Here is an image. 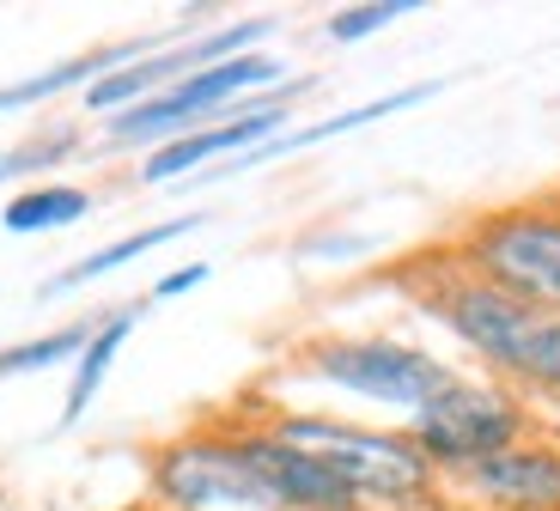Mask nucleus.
<instances>
[{
	"instance_id": "nucleus-1",
	"label": "nucleus",
	"mask_w": 560,
	"mask_h": 511,
	"mask_svg": "<svg viewBox=\"0 0 560 511\" xmlns=\"http://www.w3.org/2000/svg\"><path fill=\"white\" fill-rule=\"evenodd\" d=\"M244 415H256L275 439L323 456L360 493L365 511H433L439 506L445 475L420 456L408 427H365V420L323 415V408H287V402H262V408H244Z\"/></svg>"
},
{
	"instance_id": "nucleus-2",
	"label": "nucleus",
	"mask_w": 560,
	"mask_h": 511,
	"mask_svg": "<svg viewBox=\"0 0 560 511\" xmlns=\"http://www.w3.org/2000/svg\"><path fill=\"white\" fill-rule=\"evenodd\" d=\"M408 292L463 353H476L481 372L512 384L518 396L536 390V372H542V353H548V335H555L560 311H536V304L505 299L500 287L476 280L469 268H457L451 256L439 263H420L408 275Z\"/></svg>"
},
{
	"instance_id": "nucleus-3",
	"label": "nucleus",
	"mask_w": 560,
	"mask_h": 511,
	"mask_svg": "<svg viewBox=\"0 0 560 511\" xmlns=\"http://www.w3.org/2000/svg\"><path fill=\"white\" fill-rule=\"evenodd\" d=\"M147 506L153 511H280L262 487L232 415H208L147 451Z\"/></svg>"
},
{
	"instance_id": "nucleus-4",
	"label": "nucleus",
	"mask_w": 560,
	"mask_h": 511,
	"mask_svg": "<svg viewBox=\"0 0 560 511\" xmlns=\"http://www.w3.org/2000/svg\"><path fill=\"white\" fill-rule=\"evenodd\" d=\"M445 256L457 268H469L476 280L500 287L505 299L560 311V189L476 213L469 225L451 232Z\"/></svg>"
},
{
	"instance_id": "nucleus-5",
	"label": "nucleus",
	"mask_w": 560,
	"mask_h": 511,
	"mask_svg": "<svg viewBox=\"0 0 560 511\" xmlns=\"http://www.w3.org/2000/svg\"><path fill=\"white\" fill-rule=\"evenodd\" d=\"M299 378L311 384L336 390V396H353V402H378V408H427L439 390L457 378V365L439 360L433 347H415L402 335H311L287 353Z\"/></svg>"
},
{
	"instance_id": "nucleus-6",
	"label": "nucleus",
	"mask_w": 560,
	"mask_h": 511,
	"mask_svg": "<svg viewBox=\"0 0 560 511\" xmlns=\"http://www.w3.org/2000/svg\"><path fill=\"white\" fill-rule=\"evenodd\" d=\"M536 432L542 427H536L530 396H518L500 378H476V372H457L427 408L408 415V439L420 444V456L445 481L463 469H476V463H488V456L512 451V444L536 439Z\"/></svg>"
},
{
	"instance_id": "nucleus-7",
	"label": "nucleus",
	"mask_w": 560,
	"mask_h": 511,
	"mask_svg": "<svg viewBox=\"0 0 560 511\" xmlns=\"http://www.w3.org/2000/svg\"><path fill=\"white\" fill-rule=\"evenodd\" d=\"M275 80H280V61L262 56V49L213 61V68L183 73L177 85H165L159 97H147L135 111L110 116V123H104V140H116V147H165V140H177V135H196V128L220 123V111L232 97L262 92V85H275Z\"/></svg>"
},
{
	"instance_id": "nucleus-8",
	"label": "nucleus",
	"mask_w": 560,
	"mask_h": 511,
	"mask_svg": "<svg viewBox=\"0 0 560 511\" xmlns=\"http://www.w3.org/2000/svg\"><path fill=\"white\" fill-rule=\"evenodd\" d=\"M445 487H457L481 511H560V439L536 432L476 469L451 475Z\"/></svg>"
},
{
	"instance_id": "nucleus-9",
	"label": "nucleus",
	"mask_w": 560,
	"mask_h": 511,
	"mask_svg": "<svg viewBox=\"0 0 560 511\" xmlns=\"http://www.w3.org/2000/svg\"><path fill=\"white\" fill-rule=\"evenodd\" d=\"M287 97H262V104H244L238 116H220V123H208V128H196V135H177V140H165V147H153L147 159H140V171L135 177L140 183H177V177H189L196 165H208V159H225V152H256V147H268V140L287 128Z\"/></svg>"
},
{
	"instance_id": "nucleus-10",
	"label": "nucleus",
	"mask_w": 560,
	"mask_h": 511,
	"mask_svg": "<svg viewBox=\"0 0 560 511\" xmlns=\"http://www.w3.org/2000/svg\"><path fill=\"white\" fill-rule=\"evenodd\" d=\"M135 323H140V304H122L116 317H104L98 329H92V341H85V353L73 360L68 402H61V427H80V420H85V408L98 402L104 378H110V365H116V353H122V341L135 335Z\"/></svg>"
},
{
	"instance_id": "nucleus-11",
	"label": "nucleus",
	"mask_w": 560,
	"mask_h": 511,
	"mask_svg": "<svg viewBox=\"0 0 560 511\" xmlns=\"http://www.w3.org/2000/svg\"><path fill=\"white\" fill-rule=\"evenodd\" d=\"M201 225V213H177V220H159V225H140V232H128V237H116V244H104V249H92V256H80L73 268H61V275H49L43 280V299L49 292H73V287H92V280H104V275H116L122 263H135V256H147V249H159V244H171V237H189Z\"/></svg>"
},
{
	"instance_id": "nucleus-12",
	"label": "nucleus",
	"mask_w": 560,
	"mask_h": 511,
	"mask_svg": "<svg viewBox=\"0 0 560 511\" xmlns=\"http://www.w3.org/2000/svg\"><path fill=\"white\" fill-rule=\"evenodd\" d=\"M433 97V85H408V92H390V97H372V104H360V111H341L329 116V123H311V128H293V135H275L268 147L244 152L238 165H262V159H275V152H305V147H323V140H336V135H353V128L365 123H378V116H396V111H415V104H427ZM232 165V171H238Z\"/></svg>"
},
{
	"instance_id": "nucleus-13",
	"label": "nucleus",
	"mask_w": 560,
	"mask_h": 511,
	"mask_svg": "<svg viewBox=\"0 0 560 511\" xmlns=\"http://www.w3.org/2000/svg\"><path fill=\"white\" fill-rule=\"evenodd\" d=\"M159 43H116V49H98V56H80V61H61V68L37 73V80H19L0 92V111H25V104H43V97H56V92H73V85H92L104 80L110 68H128V61L140 56H153Z\"/></svg>"
},
{
	"instance_id": "nucleus-14",
	"label": "nucleus",
	"mask_w": 560,
	"mask_h": 511,
	"mask_svg": "<svg viewBox=\"0 0 560 511\" xmlns=\"http://www.w3.org/2000/svg\"><path fill=\"white\" fill-rule=\"evenodd\" d=\"M92 213V189H80V183H37V189L13 195L7 208H0V225L19 237L31 232H56V225H73Z\"/></svg>"
},
{
	"instance_id": "nucleus-15",
	"label": "nucleus",
	"mask_w": 560,
	"mask_h": 511,
	"mask_svg": "<svg viewBox=\"0 0 560 511\" xmlns=\"http://www.w3.org/2000/svg\"><path fill=\"white\" fill-rule=\"evenodd\" d=\"M92 329H98V323H68V329H49V335H37V341L0 347V378H25V372H49V365H61V360H80Z\"/></svg>"
},
{
	"instance_id": "nucleus-16",
	"label": "nucleus",
	"mask_w": 560,
	"mask_h": 511,
	"mask_svg": "<svg viewBox=\"0 0 560 511\" xmlns=\"http://www.w3.org/2000/svg\"><path fill=\"white\" fill-rule=\"evenodd\" d=\"M408 13H415V0H365V7H341V13L329 19V37L360 43V37H372V31L396 25V19H408Z\"/></svg>"
},
{
	"instance_id": "nucleus-17",
	"label": "nucleus",
	"mask_w": 560,
	"mask_h": 511,
	"mask_svg": "<svg viewBox=\"0 0 560 511\" xmlns=\"http://www.w3.org/2000/svg\"><path fill=\"white\" fill-rule=\"evenodd\" d=\"M68 147H73V135H43V140H31V147H19V152H0V183L25 177V171H37V165H49V159H61Z\"/></svg>"
},
{
	"instance_id": "nucleus-18",
	"label": "nucleus",
	"mask_w": 560,
	"mask_h": 511,
	"mask_svg": "<svg viewBox=\"0 0 560 511\" xmlns=\"http://www.w3.org/2000/svg\"><path fill=\"white\" fill-rule=\"evenodd\" d=\"M201 280H208V263H183V268H171V275L153 280V299H159V304H165V299H183V292H196Z\"/></svg>"
},
{
	"instance_id": "nucleus-19",
	"label": "nucleus",
	"mask_w": 560,
	"mask_h": 511,
	"mask_svg": "<svg viewBox=\"0 0 560 511\" xmlns=\"http://www.w3.org/2000/svg\"><path fill=\"white\" fill-rule=\"evenodd\" d=\"M536 402H560V335H555V360H548V378H542V396Z\"/></svg>"
},
{
	"instance_id": "nucleus-20",
	"label": "nucleus",
	"mask_w": 560,
	"mask_h": 511,
	"mask_svg": "<svg viewBox=\"0 0 560 511\" xmlns=\"http://www.w3.org/2000/svg\"><path fill=\"white\" fill-rule=\"evenodd\" d=\"M135 511H153V506H135Z\"/></svg>"
}]
</instances>
